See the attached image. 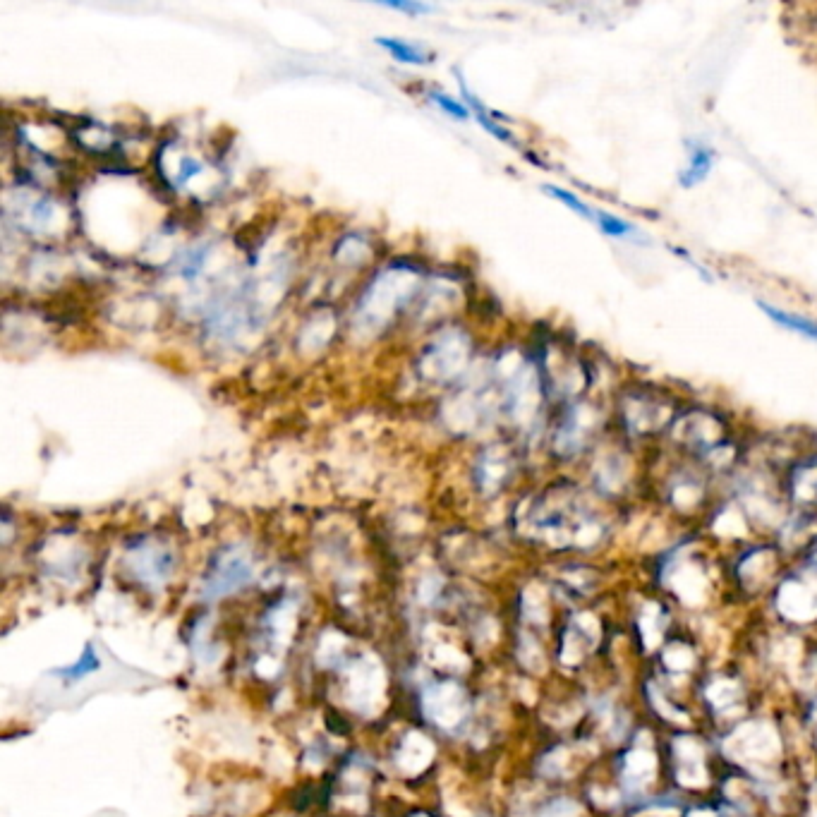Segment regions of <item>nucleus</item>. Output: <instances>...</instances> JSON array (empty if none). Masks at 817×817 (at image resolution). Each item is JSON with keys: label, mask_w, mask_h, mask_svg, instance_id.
Instances as JSON below:
<instances>
[{"label": "nucleus", "mask_w": 817, "mask_h": 817, "mask_svg": "<svg viewBox=\"0 0 817 817\" xmlns=\"http://www.w3.org/2000/svg\"><path fill=\"white\" fill-rule=\"evenodd\" d=\"M252 559L240 547H223L211 556L207 573L202 578V597L207 602H219L231 597L252 580Z\"/></svg>", "instance_id": "nucleus-1"}, {"label": "nucleus", "mask_w": 817, "mask_h": 817, "mask_svg": "<svg viewBox=\"0 0 817 817\" xmlns=\"http://www.w3.org/2000/svg\"><path fill=\"white\" fill-rule=\"evenodd\" d=\"M127 571L144 587H163L173 578L175 554L168 544L156 540H142L127 549Z\"/></svg>", "instance_id": "nucleus-2"}, {"label": "nucleus", "mask_w": 817, "mask_h": 817, "mask_svg": "<svg viewBox=\"0 0 817 817\" xmlns=\"http://www.w3.org/2000/svg\"><path fill=\"white\" fill-rule=\"evenodd\" d=\"M101 669V657L99 652L94 650V645H84L82 655L77 662H72L70 667H60V669H53L51 674L53 676H60L65 683H77L82 679H87V676L96 674V671Z\"/></svg>", "instance_id": "nucleus-3"}, {"label": "nucleus", "mask_w": 817, "mask_h": 817, "mask_svg": "<svg viewBox=\"0 0 817 817\" xmlns=\"http://www.w3.org/2000/svg\"><path fill=\"white\" fill-rule=\"evenodd\" d=\"M712 168V151L705 147V144H693L691 147V161H688L686 171L681 173V185L683 187H693L698 185L700 180L707 178Z\"/></svg>", "instance_id": "nucleus-4"}, {"label": "nucleus", "mask_w": 817, "mask_h": 817, "mask_svg": "<svg viewBox=\"0 0 817 817\" xmlns=\"http://www.w3.org/2000/svg\"><path fill=\"white\" fill-rule=\"evenodd\" d=\"M377 44L381 48H386V51H389L396 60H401V63L427 65V63H432V60H434L432 53L422 51V48L408 44V41H403V39H384V36H379Z\"/></svg>", "instance_id": "nucleus-5"}, {"label": "nucleus", "mask_w": 817, "mask_h": 817, "mask_svg": "<svg viewBox=\"0 0 817 817\" xmlns=\"http://www.w3.org/2000/svg\"><path fill=\"white\" fill-rule=\"evenodd\" d=\"M760 307H762V312H765L767 317L772 319V322H777L779 326H784V329H789V331H796V334L815 338V341H817V324L808 322V319H803V317H796V314L774 310V307L765 305V302H762Z\"/></svg>", "instance_id": "nucleus-6"}, {"label": "nucleus", "mask_w": 817, "mask_h": 817, "mask_svg": "<svg viewBox=\"0 0 817 817\" xmlns=\"http://www.w3.org/2000/svg\"><path fill=\"white\" fill-rule=\"evenodd\" d=\"M595 223L599 226V231L614 235V238H633L635 228L631 223H626L623 219H616V216L607 214V211H597L595 209Z\"/></svg>", "instance_id": "nucleus-7"}, {"label": "nucleus", "mask_w": 817, "mask_h": 817, "mask_svg": "<svg viewBox=\"0 0 817 817\" xmlns=\"http://www.w3.org/2000/svg\"><path fill=\"white\" fill-rule=\"evenodd\" d=\"M544 192H549V195L559 199V202H564L568 209H573L578 216H583V219L595 221V209L587 207V204L580 202V199H578L576 195H571V192L561 190V187H554V185H544Z\"/></svg>", "instance_id": "nucleus-8"}, {"label": "nucleus", "mask_w": 817, "mask_h": 817, "mask_svg": "<svg viewBox=\"0 0 817 817\" xmlns=\"http://www.w3.org/2000/svg\"><path fill=\"white\" fill-rule=\"evenodd\" d=\"M429 96V101H434V104H437L441 111H446L449 113V116H453V118H458V120H465V118H470V108L465 106V104H461V101H456V99H451L449 94H441V92H429L427 94Z\"/></svg>", "instance_id": "nucleus-9"}, {"label": "nucleus", "mask_w": 817, "mask_h": 817, "mask_svg": "<svg viewBox=\"0 0 817 817\" xmlns=\"http://www.w3.org/2000/svg\"><path fill=\"white\" fill-rule=\"evenodd\" d=\"M384 8L398 10V12H408V15H425V12H432L434 8L427 3H410V0H384Z\"/></svg>", "instance_id": "nucleus-10"}]
</instances>
